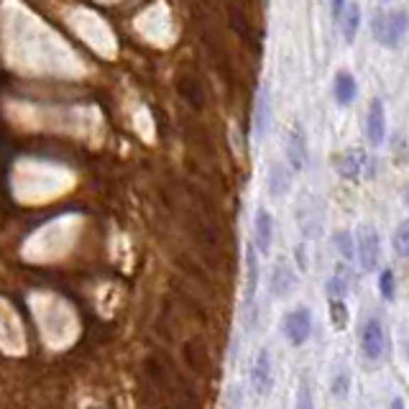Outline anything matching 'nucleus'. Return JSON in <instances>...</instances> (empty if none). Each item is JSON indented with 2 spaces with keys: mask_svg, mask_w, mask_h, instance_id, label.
Wrapping results in <instances>:
<instances>
[{
  "mask_svg": "<svg viewBox=\"0 0 409 409\" xmlns=\"http://www.w3.org/2000/svg\"><path fill=\"white\" fill-rule=\"evenodd\" d=\"M310 332H312V315L310 310L300 307V310H294L284 317V335L292 345H305V340L310 338Z\"/></svg>",
  "mask_w": 409,
  "mask_h": 409,
  "instance_id": "obj_5",
  "label": "nucleus"
},
{
  "mask_svg": "<svg viewBox=\"0 0 409 409\" xmlns=\"http://www.w3.org/2000/svg\"><path fill=\"white\" fill-rule=\"evenodd\" d=\"M407 31V11H389L373 16V38L386 49H396Z\"/></svg>",
  "mask_w": 409,
  "mask_h": 409,
  "instance_id": "obj_1",
  "label": "nucleus"
},
{
  "mask_svg": "<svg viewBox=\"0 0 409 409\" xmlns=\"http://www.w3.org/2000/svg\"><path fill=\"white\" fill-rule=\"evenodd\" d=\"M268 190L274 197H281L289 190V169L281 164H274L268 169Z\"/></svg>",
  "mask_w": 409,
  "mask_h": 409,
  "instance_id": "obj_15",
  "label": "nucleus"
},
{
  "mask_svg": "<svg viewBox=\"0 0 409 409\" xmlns=\"http://www.w3.org/2000/svg\"><path fill=\"white\" fill-rule=\"evenodd\" d=\"M287 164L292 172H305L307 166V138L302 133V128H294L287 136Z\"/></svg>",
  "mask_w": 409,
  "mask_h": 409,
  "instance_id": "obj_9",
  "label": "nucleus"
},
{
  "mask_svg": "<svg viewBox=\"0 0 409 409\" xmlns=\"http://www.w3.org/2000/svg\"><path fill=\"white\" fill-rule=\"evenodd\" d=\"M378 289H381L383 300H394V294H396V276H394V271H391V268H383V271H381Z\"/></svg>",
  "mask_w": 409,
  "mask_h": 409,
  "instance_id": "obj_20",
  "label": "nucleus"
},
{
  "mask_svg": "<svg viewBox=\"0 0 409 409\" xmlns=\"http://www.w3.org/2000/svg\"><path fill=\"white\" fill-rule=\"evenodd\" d=\"M268 126H271V89L263 84L256 97V110H253V136L256 141H261L266 136Z\"/></svg>",
  "mask_w": 409,
  "mask_h": 409,
  "instance_id": "obj_7",
  "label": "nucleus"
},
{
  "mask_svg": "<svg viewBox=\"0 0 409 409\" xmlns=\"http://www.w3.org/2000/svg\"><path fill=\"white\" fill-rule=\"evenodd\" d=\"M348 383H351V381H348V378L340 376V378H338V383H335V389H332V391H335V394H338V396H343V394H345V389H348Z\"/></svg>",
  "mask_w": 409,
  "mask_h": 409,
  "instance_id": "obj_23",
  "label": "nucleus"
},
{
  "mask_svg": "<svg viewBox=\"0 0 409 409\" xmlns=\"http://www.w3.org/2000/svg\"><path fill=\"white\" fill-rule=\"evenodd\" d=\"M332 97L338 105H351L358 97V82L351 72H338L335 75V82H332Z\"/></svg>",
  "mask_w": 409,
  "mask_h": 409,
  "instance_id": "obj_11",
  "label": "nucleus"
},
{
  "mask_svg": "<svg viewBox=\"0 0 409 409\" xmlns=\"http://www.w3.org/2000/svg\"><path fill=\"white\" fill-rule=\"evenodd\" d=\"M332 243H335V249L340 251V256H343L345 261H351L353 256H356V243H353L351 230H338L332 236Z\"/></svg>",
  "mask_w": 409,
  "mask_h": 409,
  "instance_id": "obj_17",
  "label": "nucleus"
},
{
  "mask_svg": "<svg viewBox=\"0 0 409 409\" xmlns=\"http://www.w3.org/2000/svg\"><path fill=\"white\" fill-rule=\"evenodd\" d=\"M391 409H404V402H402V399H394V404H391Z\"/></svg>",
  "mask_w": 409,
  "mask_h": 409,
  "instance_id": "obj_24",
  "label": "nucleus"
},
{
  "mask_svg": "<svg viewBox=\"0 0 409 409\" xmlns=\"http://www.w3.org/2000/svg\"><path fill=\"white\" fill-rule=\"evenodd\" d=\"M348 287H351V276L345 274L343 268H338V271L332 274V279L327 281V294H330V300H343V294L348 292Z\"/></svg>",
  "mask_w": 409,
  "mask_h": 409,
  "instance_id": "obj_16",
  "label": "nucleus"
},
{
  "mask_svg": "<svg viewBox=\"0 0 409 409\" xmlns=\"http://www.w3.org/2000/svg\"><path fill=\"white\" fill-rule=\"evenodd\" d=\"M251 386L258 396H266L271 391V353L261 351L256 356L251 369Z\"/></svg>",
  "mask_w": 409,
  "mask_h": 409,
  "instance_id": "obj_8",
  "label": "nucleus"
},
{
  "mask_svg": "<svg viewBox=\"0 0 409 409\" xmlns=\"http://www.w3.org/2000/svg\"><path fill=\"white\" fill-rule=\"evenodd\" d=\"M256 246L253 249H258L261 253H268V249H271V238H274V217H271V212L268 210H258L256 212Z\"/></svg>",
  "mask_w": 409,
  "mask_h": 409,
  "instance_id": "obj_10",
  "label": "nucleus"
},
{
  "mask_svg": "<svg viewBox=\"0 0 409 409\" xmlns=\"http://www.w3.org/2000/svg\"><path fill=\"white\" fill-rule=\"evenodd\" d=\"M294 274L292 268L287 266V263H276L274 271H271V281H268V287H271V294H274L276 300H281V297H287L289 292L294 289Z\"/></svg>",
  "mask_w": 409,
  "mask_h": 409,
  "instance_id": "obj_12",
  "label": "nucleus"
},
{
  "mask_svg": "<svg viewBox=\"0 0 409 409\" xmlns=\"http://www.w3.org/2000/svg\"><path fill=\"white\" fill-rule=\"evenodd\" d=\"M394 249L399 253V258H407L409 256V225L407 223H399L394 233Z\"/></svg>",
  "mask_w": 409,
  "mask_h": 409,
  "instance_id": "obj_19",
  "label": "nucleus"
},
{
  "mask_svg": "<svg viewBox=\"0 0 409 409\" xmlns=\"http://www.w3.org/2000/svg\"><path fill=\"white\" fill-rule=\"evenodd\" d=\"M338 172L345 179H369L376 174V161L364 148H348V151L338 156Z\"/></svg>",
  "mask_w": 409,
  "mask_h": 409,
  "instance_id": "obj_2",
  "label": "nucleus"
},
{
  "mask_svg": "<svg viewBox=\"0 0 409 409\" xmlns=\"http://www.w3.org/2000/svg\"><path fill=\"white\" fill-rule=\"evenodd\" d=\"M297 409H315V402H312V391L307 383H302L300 391H297Z\"/></svg>",
  "mask_w": 409,
  "mask_h": 409,
  "instance_id": "obj_21",
  "label": "nucleus"
},
{
  "mask_svg": "<svg viewBox=\"0 0 409 409\" xmlns=\"http://www.w3.org/2000/svg\"><path fill=\"white\" fill-rule=\"evenodd\" d=\"M330 8H332V18L340 21V16H343V8H345V0H330Z\"/></svg>",
  "mask_w": 409,
  "mask_h": 409,
  "instance_id": "obj_22",
  "label": "nucleus"
},
{
  "mask_svg": "<svg viewBox=\"0 0 409 409\" xmlns=\"http://www.w3.org/2000/svg\"><path fill=\"white\" fill-rule=\"evenodd\" d=\"M348 8H343V16H340V28H343L345 44H353L358 36V28H361V6L358 3H345Z\"/></svg>",
  "mask_w": 409,
  "mask_h": 409,
  "instance_id": "obj_14",
  "label": "nucleus"
},
{
  "mask_svg": "<svg viewBox=\"0 0 409 409\" xmlns=\"http://www.w3.org/2000/svg\"><path fill=\"white\" fill-rule=\"evenodd\" d=\"M330 320L335 330H345V325H348V307H345L343 300H330Z\"/></svg>",
  "mask_w": 409,
  "mask_h": 409,
  "instance_id": "obj_18",
  "label": "nucleus"
},
{
  "mask_svg": "<svg viewBox=\"0 0 409 409\" xmlns=\"http://www.w3.org/2000/svg\"><path fill=\"white\" fill-rule=\"evenodd\" d=\"M361 351L371 364H378L386 353V335H383V325L378 317L366 320L364 330H361Z\"/></svg>",
  "mask_w": 409,
  "mask_h": 409,
  "instance_id": "obj_3",
  "label": "nucleus"
},
{
  "mask_svg": "<svg viewBox=\"0 0 409 409\" xmlns=\"http://www.w3.org/2000/svg\"><path fill=\"white\" fill-rule=\"evenodd\" d=\"M256 292H258V256L253 246H249L246 249V302L249 305L256 302Z\"/></svg>",
  "mask_w": 409,
  "mask_h": 409,
  "instance_id": "obj_13",
  "label": "nucleus"
},
{
  "mask_svg": "<svg viewBox=\"0 0 409 409\" xmlns=\"http://www.w3.org/2000/svg\"><path fill=\"white\" fill-rule=\"evenodd\" d=\"M356 243H358L356 251H358V258H361V266H364L366 271H373V268L378 266V258H381V241H378L376 228L361 225Z\"/></svg>",
  "mask_w": 409,
  "mask_h": 409,
  "instance_id": "obj_4",
  "label": "nucleus"
},
{
  "mask_svg": "<svg viewBox=\"0 0 409 409\" xmlns=\"http://www.w3.org/2000/svg\"><path fill=\"white\" fill-rule=\"evenodd\" d=\"M366 138L373 148L381 146L383 138H386V108L378 97L371 102L369 113H366Z\"/></svg>",
  "mask_w": 409,
  "mask_h": 409,
  "instance_id": "obj_6",
  "label": "nucleus"
}]
</instances>
